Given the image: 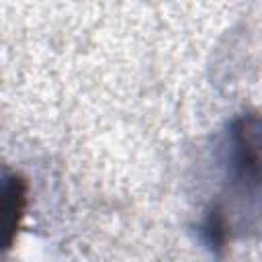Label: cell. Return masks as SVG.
<instances>
[{
	"mask_svg": "<svg viewBox=\"0 0 262 262\" xmlns=\"http://www.w3.org/2000/svg\"><path fill=\"white\" fill-rule=\"evenodd\" d=\"M23 203H25V188H23V180L20 178H8L6 186H4V205H2V213H4V223H6V231H10V239L16 233V225L18 219L23 215Z\"/></svg>",
	"mask_w": 262,
	"mask_h": 262,
	"instance_id": "cell-1",
	"label": "cell"
}]
</instances>
